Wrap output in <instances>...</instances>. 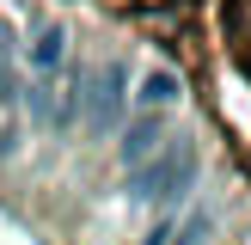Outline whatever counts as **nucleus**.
<instances>
[{
    "label": "nucleus",
    "instance_id": "obj_1",
    "mask_svg": "<svg viewBox=\"0 0 251 245\" xmlns=\"http://www.w3.org/2000/svg\"><path fill=\"white\" fill-rule=\"evenodd\" d=\"M196 172H202V153H196V141H166L153 159H147L141 172H129V202H141V208H178L184 196L196 190Z\"/></svg>",
    "mask_w": 251,
    "mask_h": 245
},
{
    "label": "nucleus",
    "instance_id": "obj_2",
    "mask_svg": "<svg viewBox=\"0 0 251 245\" xmlns=\"http://www.w3.org/2000/svg\"><path fill=\"white\" fill-rule=\"evenodd\" d=\"M123 98H129V68H123V61H104V68L92 74V86L80 92L86 129H92V135H110L117 117H123Z\"/></svg>",
    "mask_w": 251,
    "mask_h": 245
},
{
    "label": "nucleus",
    "instance_id": "obj_3",
    "mask_svg": "<svg viewBox=\"0 0 251 245\" xmlns=\"http://www.w3.org/2000/svg\"><path fill=\"white\" fill-rule=\"evenodd\" d=\"M166 141H172V117H147V110H129V129H123V141H117L123 172H141V166H147V159H153Z\"/></svg>",
    "mask_w": 251,
    "mask_h": 245
},
{
    "label": "nucleus",
    "instance_id": "obj_4",
    "mask_svg": "<svg viewBox=\"0 0 251 245\" xmlns=\"http://www.w3.org/2000/svg\"><path fill=\"white\" fill-rule=\"evenodd\" d=\"M25 104H31V117L43 122V129H68V122L80 117V92H68V86H61V74H55V80H31Z\"/></svg>",
    "mask_w": 251,
    "mask_h": 245
},
{
    "label": "nucleus",
    "instance_id": "obj_5",
    "mask_svg": "<svg viewBox=\"0 0 251 245\" xmlns=\"http://www.w3.org/2000/svg\"><path fill=\"white\" fill-rule=\"evenodd\" d=\"M178 104H184V74L178 68H147L141 74V92H135V110H147V117H172Z\"/></svg>",
    "mask_w": 251,
    "mask_h": 245
},
{
    "label": "nucleus",
    "instance_id": "obj_6",
    "mask_svg": "<svg viewBox=\"0 0 251 245\" xmlns=\"http://www.w3.org/2000/svg\"><path fill=\"white\" fill-rule=\"evenodd\" d=\"M61 61H68V24L49 19V24L31 31V74H37V80H55Z\"/></svg>",
    "mask_w": 251,
    "mask_h": 245
},
{
    "label": "nucleus",
    "instance_id": "obj_7",
    "mask_svg": "<svg viewBox=\"0 0 251 245\" xmlns=\"http://www.w3.org/2000/svg\"><path fill=\"white\" fill-rule=\"evenodd\" d=\"M208 239H215V215L208 208H190V220L172 227V245H208Z\"/></svg>",
    "mask_w": 251,
    "mask_h": 245
},
{
    "label": "nucleus",
    "instance_id": "obj_8",
    "mask_svg": "<svg viewBox=\"0 0 251 245\" xmlns=\"http://www.w3.org/2000/svg\"><path fill=\"white\" fill-rule=\"evenodd\" d=\"M12 92H19V86H12V31H6V19H0V104H6Z\"/></svg>",
    "mask_w": 251,
    "mask_h": 245
},
{
    "label": "nucleus",
    "instance_id": "obj_9",
    "mask_svg": "<svg viewBox=\"0 0 251 245\" xmlns=\"http://www.w3.org/2000/svg\"><path fill=\"white\" fill-rule=\"evenodd\" d=\"M141 245H172V227H153V233H147Z\"/></svg>",
    "mask_w": 251,
    "mask_h": 245
}]
</instances>
